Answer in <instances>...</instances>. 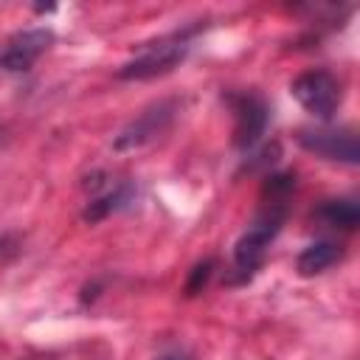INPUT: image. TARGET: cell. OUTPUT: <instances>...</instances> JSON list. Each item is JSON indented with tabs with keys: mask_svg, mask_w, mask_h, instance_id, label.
I'll list each match as a JSON object with an SVG mask.
<instances>
[{
	"mask_svg": "<svg viewBox=\"0 0 360 360\" xmlns=\"http://www.w3.org/2000/svg\"><path fill=\"white\" fill-rule=\"evenodd\" d=\"M290 93L292 98L315 118L321 121H329L338 107L343 104V84L335 73L323 70V68H312V70H304L298 73L292 82H290Z\"/></svg>",
	"mask_w": 360,
	"mask_h": 360,
	"instance_id": "3957f363",
	"label": "cell"
},
{
	"mask_svg": "<svg viewBox=\"0 0 360 360\" xmlns=\"http://www.w3.org/2000/svg\"><path fill=\"white\" fill-rule=\"evenodd\" d=\"M340 259H343L340 245L323 239V242H312V245H307V248L298 253V259H295V270H298L301 276H318V273L329 270L332 264H338Z\"/></svg>",
	"mask_w": 360,
	"mask_h": 360,
	"instance_id": "9c48e42d",
	"label": "cell"
},
{
	"mask_svg": "<svg viewBox=\"0 0 360 360\" xmlns=\"http://www.w3.org/2000/svg\"><path fill=\"white\" fill-rule=\"evenodd\" d=\"M197 28H188V31H177L172 37H163L152 45H146L138 56H132L129 62H124L118 68V79H129V82H143V79H155V76H163L169 70H174L186 53L191 51V37H194Z\"/></svg>",
	"mask_w": 360,
	"mask_h": 360,
	"instance_id": "7a4b0ae2",
	"label": "cell"
},
{
	"mask_svg": "<svg viewBox=\"0 0 360 360\" xmlns=\"http://www.w3.org/2000/svg\"><path fill=\"white\" fill-rule=\"evenodd\" d=\"M315 217L338 231H354L360 225V205L352 197H338V200H323Z\"/></svg>",
	"mask_w": 360,
	"mask_h": 360,
	"instance_id": "30bf717a",
	"label": "cell"
},
{
	"mask_svg": "<svg viewBox=\"0 0 360 360\" xmlns=\"http://www.w3.org/2000/svg\"><path fill=\"white\" fill-rule=\"evenodd\" d=\"M298 146L312 152L315 158L332 160V163H346V166H357L360 163V143L354 129H301L298 135Z\"/></svg>",
	"mask_w": 360,
	"mask_h": 360,
	"instance_id": "8992f818",
	"label": "cell"
},
{
	"mask_svg": "<svg viewBox=\"0 0 360 360\" xmlns=\"http://www.w3.org/2000/svg\"><path fill=\"white\" fill-rule=\"evenodd\" d=\"M225 101L233 112V143L245 152L253 149L267 129V104L256 93H228Z\"/></svg>",
	"mask_w": 360,
	"mask_h": 360,
	"instance_id": "5b68a950",
	"label": "cell"
},
{
	"mask_svg": "<svg viewBox=\"0 0 360 360\" xmlns=\"http://www.w3.org/2000/svg\"><path fill=\"white\" fill-rule=\"evenodd\" d=\"M132 197H135V186H132V183H118V186H112L110 191H104L101 197L90 200L87 208L82 211V219L90 222V225H93V222H101V219H107L110 214L127 208V205L132 202Z\"/></svg>",
	"mask_w": 360,
	"mask_h": 360,
	"instance_id": "ba28073f",
	"label": "cell"
},
{
	"mask_svg": "<svg viewBox=\"0 0 360 360\" xmlns=\"http://www.w3.org/2000/svg\"><path fill=\"white\" fill-rule=\"evenodd\" d=\"M53 42V31L51 28H25L17 31L11 39H6V45L0 48V68L20 73L28 70Z\"/></svg>",
	"mask_w": 360,
	"mask_h": 360,
	"instance_id": "52a82bcc",
	"label": "cell"
},
{
	"mask_svg": "<svg viewBox=\"0 0 360 360\" xmlns=\"http://www.w3.org/2000/svg\"><path fill=\"white\" fill-rule=\"evenodd\" d=\"M214 267H217V262H214V259L200 262V264L191 270L188 281H186V292H188V295L202 292V290H205V284H208V281H211V276H214Z\"/></svg>",
	"mask_w": 360,
	"mask_h": 360,
	"instance_id": "8fae6325",
	"label": "cell"
},
{
	"mask_svg": "<svg viewBox=\"0 0 360 360\" xmlns=\"http://www.w3.org/2000/svg\"><path fill=\"white\" fill-rule=\"evenodd\" d=\"M160 360H186V357H180V354H166V357H160Z\"/></svg>",
	"mask_w": 360,
	"mask_h": 360,
	"instance_id": "7c38bea8",
	"label": "cell"
},
{
	"mask_svg": "<svg viewBox=\"0 0 360 360\" xmlns=\"http://www.w3.org/2000/svg\"><path fill=\"white\" fill-rule=\"evenodd\" d=\"M174 112H177V101H174V98H166V101H158V104L146 107L141 115H135V118L118 132V138L112 141V149H115V152H132V149L146 146L149 141H155L160 132L169 129Z\"/></svg>",
	"mask_w": 360,
	"mask_h": 360,
	"instance_id": "277c9868",
	"label": "cell"
},
{
	"mask_svg": "<svg viewBox=\"0 0 360 360\" xmlns=\"http://www.w3.org/2000/svg\"><path fill=\"white\" fill-rule=\"evenodd\" d=\"M284 219H287V202L262 200V211H259L256 222L239 236V242L233 248V267H236L239 278H250L262 267L267 248L278 236Z\"/></svg>",
	"mask_w": 360,
	"mask_h": 360,
	"instance_id": "6da1fadb",
	"label": "cell"
}]
</instances>
